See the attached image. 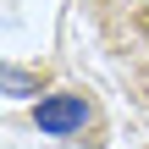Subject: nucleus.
I'll list each match as a JSON object with an SVG mask.
<instances>
[{"instance_id": "f257e3e1", "label": "nucleus", "mask_w": 149, "mask_h": 149, "mask_svg": "<svg viewBox=\"0 0 149 149\" xmlns=\"http://www.w3.org/2000/svg\"><path fill=\"white\" fill-rule=\"evenodd\" d=\"M83 122H88V100L83 94H44L33 105V127L44 138H72V133H83Z\"/></svg>"}, {"instance_id": "f03ea898", "label": "nucleus", "mask_w": 149, "mask_h": 149, "mask_svg": "<svg viewBox=\"0 0 149 149\" xmlns=\"http://www.w3.org/2000/svg\"><path fill=\"white\" fill-rule=\"evenodd\" d=\"M6 94H11V100H33V94H39V72H28V66H6Z\"/></svg>"}, {"instance_id": "7ed1b4c3", "label": "nucleus", "mask_w": 149, "mask_h": 149, "mask_svg": "<svg viewBox=\"0 0 149 149\" xmlns=\"http://www.w3.org/2000/svg\"><path fill=\"white\" fill-rule=\"evenodd\" d=\"M144 33H149V17H144Z\"/></svg>"}]
</instances>
